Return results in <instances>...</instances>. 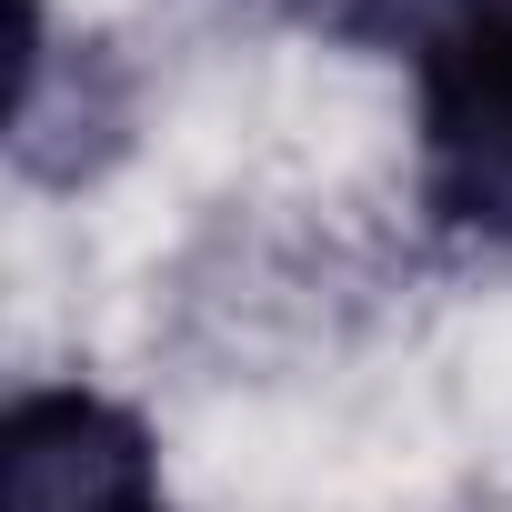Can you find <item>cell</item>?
I'll return each instance as SVG.
<instances>
[{
    "mask_svg": "<svg viewBox=\"0 0 512 512\" xmlns=\"http://www.w3.org/2000/svg\"><path fill=\"white\" fill-rule=\"evenodd\" d=\"M422 201L512 241V0H462L422 31Z\"/></svg>",
    "mask_w": 512,
    "mask_h": 512,
    "instance_id": "cell-1",
    "label": "cell"
},
{
    "mask_svg": "<svg viewBox=\"0 0 512 512\" xmlns=\"http://www.w3.org/2000/svg\"><path fill=\"white\" fill-rule=\"evenodd\" d=\"M0 512H161L151 432L101 392H21L0 422Z\"/></svg>",
    "mask_w": 512,
    "mask_h": 512,
    "instance_id": "cell-2",
    "label": "cell"
}]
</instances>
